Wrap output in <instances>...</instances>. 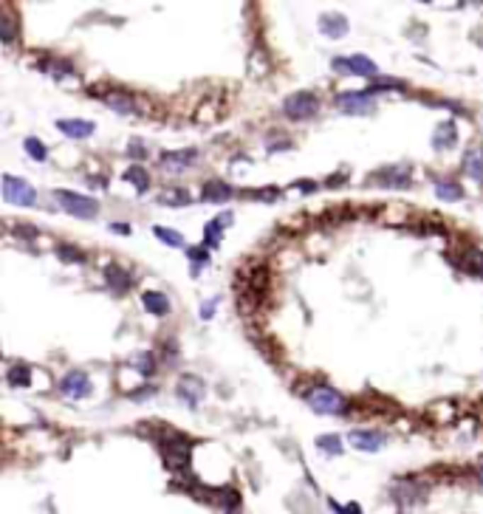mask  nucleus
I'll return each mask as SVG.
<instances>
[{
  "label": "nucleus",
  "mask_w": 483,
  "mask_h": 514,
  "mask_svg": "<svg viewBox=\"0 0 483 514\" xmlns=\"http://www.w3.org/2000/svg\"><path fill=\"white\" fill-rule=\"evenodd\" d=\"M455 142H458V127H455V122H441V125L436 127V133H433V147H436V150H450V147H455Z\"/></svg>",
  "instance_id": "nucleus-15"
},
{
  "label": "nucleus",
  "mask_w": 483,
  "mask_h": 514,
  "mask_svg": "<svg viewBox=\"0 0 483 514\" xmlns=\"http://www.w3.org/2000/svg\"><path fill=\"white\" fill-rule=\"evenodd\" d=\"M57 257H59L62 263H85V255H82L76 246H65V244L57 246Z\"/></svg>",
  "instance_id": "nucleus-32"
},
{
  "label": "nucleus",
  "mask_w": 483,
  "mask_h": 514,
  "mask_svg": "<svg viewBox=\"0 0 483 514\" xmlns=\"http://www.w3.org/2000/svg\"><path fill=\"white\" fill-rule=\"evenodd\" d=\"M190 263H193V274H201V268H207V263H210V252L204 246H193L190 249Z\"/></svg>",
  "instance_id": "nucleus-30"
},
{
  "label": "nucleus",
  "mask_w": 483,
  "mask_h": 514,
  "mask_svg": "<svg viewBox=\"0 0 483 514\" xmlns=\"http://www.w3.org/2000/svg\"><path fill=\"white\" fill-rule=\"evenodd\" d=\"M54 198L68 215L82 218V221H88V218H93L99 212L96 198H88V195H79V193H71V190H54Z\"/></svg>",
  "instance_id": "nucleus-2"
},
{
  "label": "nucleus",
  "mask_w": 483,
  "mask_h": 514,
  "mask_svg": "<svg viewBox=\"0 0 483 514\" xmlns=\"http://www.w3.org/2000/svg\"><path fill=\"white\" fill-rule=\"evenodd\" d=\"M159 447H161L164 464H167L170 469H187L193 444H190L184 435H176V433H170V438H161V441H159Z\"/></svg>",
  "instance_id": "nucleus-3"
},
{
  "label": "nucleus",
  "mask_w": 483,
  "mask_h": 514,
  "mask_svg": "<svg viewBox=\"0 0 483 514\" xmlns=\"http://www.w3.org/2000/svg\"><path fill=\"white\" fill-rule=\"evenodd\" d=\"M14 34H17V28H14L11 11H8V8H3V14H0V37H3V42H11V40H14Z\"/></svg>",
  "instance_id": "nucleus-31"
},
{
  "label": "nucleus",
  "mask_w": 483,
  "mask_h": 514,
  "mask_svg": "<svg viewBox=\"0 0 483 514\" xmlns=\"http://www.w3.org/2000/svg\"><path fill=\"white\" fill-rule=\"evenodd\" d=\"M153 235H156L161 244L173 246V249H181V246H184V235H181V232H176V229H167V227H153Z\"/></svg>",
  "instance_id": "nucleus-25"
},
{
  "label": "nucleus",
  "mask_w": 483,
  "mask_h": 514,
  "mask_svg": "<svg viewBox=\"0 0 483 514\" xmlns=\"http://www.w3.org/2000/svg\"><path fill=\"white\" fill-rule=\"evenodd\" d=\"M133 365L142 370V376H153V370H156V365H153V353H139V356L133 359Z\"/></svg>",
  "instance_id": "nucleus-33"
},
{
  "label": "nucleus",
  "mask_w": 483,
  "mask_h": 514,
  "mask_svg": "<svg viewBox=\"0 0 483 514\" xmlns=\"http://www.w3.org/2000/svg\"><path fill=\"white\" fill-rule=\"evenodd\" d=\"M235 193L227 181H207L204 190H201V198L210 201V204H221V201H229Z\"/></svg>",
  "instance_id": "nucleus-17"
},
{
  "label": "nucleus",
  "mask_w": 483,
  "mask_h": 514,
  "mask_svg": "<svg viewBox=\"0 0 483 514\" xmlns=\"http://www.w3.org/2000/svg\"><path fill=\"white\" fill-rule=\"evenodd\" d=\"M336 108L353 116H368L376 110V96L370 91H345L336 93Z\"/></svg>",
  "instance_id": "nucleus-6"
},
{
  "label": "nucleus",
  "mask_w": 483,
  "mask_h": 514,
  "mask_svg": "<svg viewBox=\"0 0 483 514\" xmlns=\"http://www.w3.org/2000/svg\"><path fill=\"white\" fill-rule=\"evenodd\" d=\"M436 195L441 201H461L464 198V190L455 181H436Z\"/></svg>",
  "instance_id": "nucleus-21"
},
{
  "label": "nucleus",
  "mask_w": 483,
  "mask_h": 514,
  "mask_svg": "<svg viewBox=\"0 0 483 514\" xmlns=\"http://www.w3.org/2000/svg\"><path fill=\"white\" fill-rule=\"evenodd\" d=\"M57 130L65 133L68 139H88V136H93L96 125L88 122V119H59L57 122Z\"/></svg>",
  "instance_id": "nucleus-12"
},
{
  "label": "nucleus",
  "mask_w": 483,
  "mask_h": 514,
  "mask_svg": "<svg viewBox=\"0 0 483 514\" xmlns=\"http://www.w3.org/2000/svg\"><path fill=\"white\" fill-rule=\"evenodd\" d=\"M317 447H319L325 455H339V452H342V438H339V435H319V438H317Z\"/></svg>",
  "instance_id": "nucleus-27"
},
{
  "label": "nucleus",
  "mask_w": 483,
  "mask_h": 514,
  "mask_svg": "<svg viewBox=\"0 0 483 514\" xmlns=\"http://www.w3.org/2000/svg\"><path fill=\"white\" fill-rule=\"evenodd\" d=\"M42 71H48L51 76L62 79V76H68L74 68H71V62H65V59H48V62H42Z\"/></svg>",
  "instance_id": "nucleus-28"
},
{
  "label": "nucleus",
  "mask_w": 483,
  "mask_h": 514,
  "mask_svg": "<svg viewBox=\"0 0 483 514\" xmlns=\"http://www.w3.org/2000/svg\"><path fill=\"white\" fill-rule=\"evenodd\" d=\"M334 68L336 71H345V74H356V76H376L379 74L376 62L368 59V57H362V54H353L348 59H334Z\"/></svg>",
  "instance_id": "nucleus-10"
},
{
  "label": "nucleus",
  "mask_w": 483,
  "mask_h": 514,
  "mask_svg": "<svg viewBox=\"0 0 483 514\" xmlns=\"http://www.w3.org/2000/svg\"><path fill=\"white\" fill-rule=\"evenodd\" d=\"M8 384L11 387H25L28 382H31V367H25V365H14L11 370H8Z\"/></svg>",
  "instance_id": "nucleus-26"
},
{
  "label": "nucleus",
  "mask_w": 483,
  "mask_h": 514,
  "mask_svg": "<svg viewBox=\"0 0 483 514\" xmlns=\"http://www.w3.org/2000/svg\"><path fill=\"white\" fill-rule=\"evenodd\" d=\"M305 401H308V407H311V410H317V413H322V416H339V413H345V410H348L345 396H342L339 390L328 387V384H319V387L308 390Z\"/></svg>",
  "instance_id": "nucleus-1"
},
{
  "label": "nucleus",
  "mask_w": 483,
  "mask_h": 514,
  "mask_svg": "<svg viewBox=\"0 0 483 514\" xmlns=\"http://www.w3.org/2000/svg\"><path fill=\"white\" fill-rule=\"evenodd\" d=\"M23 147H25V153L34 159V161H45L48 159V150L42 147V142L40 139H34V136H28L25 142H23Z\"/></svg>",
  "instance_id": "nucleus-29"
},
{
  "label": "nucleus",
  "mask_w": 483,
  "mask_h": 514,
  "mask_svg": "<svg viewBox=\"0 0 483 514\" xmlns=\"http://www.w3.org/2000/svg\"><path fill=\"white\" fill-rule=\"evenodd\" d=\"M178 399H184L190 407H195L201 399H204V393H207V384L198 379V376H193V373H187V376H181L178 379Z\"/></svg>",
  "instance_id": "nucleus-11"
},
{
  "label": "nucleus",
  "mask_w": 483,
  "mask_h": 514,
  "mask_svg": "<svg viewBox=\"0 0 483 514\" xmlns=\"http://www.w3.org/2000/svg\"><path fill=\"white\" fill-rule=\"evenodd\" d=\"M212 314H215V299H210V302L201 305V316H204V319H210Z\"/></svg>",
  "instance_id": "nucleus-35"
},
{
  "label": "nucleus",
  "mask_w": 483,
  "mask_h": 514,
  "mask_svg": "<svg viewBox=\"0 0 483 514\" xmlns=\"http://www.w3.org/2000/svg\"><path fill=\"white\" fill-rule=\"evenodd\" d=\"M193 198L187 195V190H164L161 195H159V204H164V207H187Z\"/></svg>",
  "instance_id": "nucleus-22"
},
{
  "label": "nucleus",
  "mask_w": 483,
  "mask_h": 514,
  "mask_svg": "<svg viewBox=\"0 0 483 514\" xmlns=\"http://www.w3.org/2000/svg\"><path fill=\"white\" fill-rule=\"evenodd\" d=\"M319 28H322L325 37L336 40V37H345L348 34V20L342 14H336V11H328V14L319 17Z\"/></svg>",
  "instance_id": "nucleus-13"
},
{
  "label": "nucleus",
  "mask_w": 483,
  "mask_h": 514,
  "mask_svg": "<svg viewBox=\"0 0 483 514\" xmlns=\"http://www.w3.org/2000/svg\"><path fill=\"white\" fill-rule=\"evenodd\" d=\"M59 393L68 399H85L91 393V379L82 370H71L59 379Z\"/></svg>",
  "instance_id": "nucleus-9"
},
{
  "label": "nucleus",
  "mask_w": 483,
  "mask_h": 514,
  "mask_svg": "<svg viewBox=\"0 0 483 514\" xmlns=\"http://www.w3.org/2000/svg\"><path fill=\"white\" fill-rule=\"evenodd\" d=\"M348 441H351V447L359 450V452H379V450L385 447V435H382L379 430H368V427L351 430V433H348Z\"/></svg>",
  "instance_id": "nucleus-8"
},
{
  "label": "nucleus",
  "mask_w": 483,
  "mask_h": 514,
  "mask_svg": "<svg viewBox=\"0 0 483 514\" xmlns=\"http://www.w3.org/2000/svg\"><path fill=\"white\" fill-rule=\"evenodd\" d=\"M348 509H351V514H362V512H359V506H356V503H351Z\"/></svg>",
  "instance_id": "nucleus-36"
},
{
  "label": "nucleus",
  "mask_w": 483,
  "mask_h": 514,
  "mask_svg": "<svg viewBox=\"0 0 483 514\" xmlns=\"http://www.w3.org/2000/svg\"><path fill=\"white\" fill-rule=\"evenodd\" d=\"M3 201L11 204V207H34L37 201V193L28 181L17 178V176H3Z\"/></svg>",
  "instance_id": "nucleus-4"
},
{
  "label": "nucleus",
  "mask_w": 483,
  "mask_h": 514,
  "mask_svg": "<svg viewBox=\"0 0 483 514\" xmlns=\"http://www.w3.org/2000/svg\"><path fill=\"white\" fill-rule=\"evenodd\" d=\"M319 110V99L311 93V91H297L291 93L285 102H283V113L294 122H302V119H311L314 113Z\"/></svg>",
  "instance_id": "nucleus-5"
},
{
  "label": "nucleus",
  "mask_w": 483,
  "mask_h": 514,
  "mask_svg": "<svg viewBox=\"0 0 483 514\" xmlns=\"http://www.w3.org/2000/svg\"><path fill=\"white\" fill-rule=\"evenodd\" d=\"M464 173L475 184H483V147H470L464 153Z\"/></svg>",
  "instance_id": "nucleus-16"
},
{
  "label": "nucleus",
  "mask_w": 483,
  "mask_h": 514,
  "mask_svg": "<svg viewBox=\"0 0 483 514\" xmlns=\"http://www.w3.org/2000/svg\"><path fill=\"white\" fill-rule=\"evenodd\" d=\"M195 159H198V150H170V153H161V159H159V167H161L164 173L176 176V173H184V170H190Z\"/></svg>",
  "instance_id": "nucleus-7"
},
{
  "label": "nucleus",
  "mask_w": 483,
  "mask_h": 514,
  "mask_svg": "<svg viewBox=\"0 0 483 514\" xmlns=\"http://www.w3.org/2000/svg\"><path fill=\"white\" fill-rule=\"evenodd\" d=\"M144 142H130V156H139V159H144Z\"/></svg>",
  "instance_id": "nucleus-34"
},
{
  "label": "nucleus",
  "mask_w": 483,
  "mask_h": 514,
  "mask_svg": "<svg viewBox=\"0 0 483 514\" xmlns=\"http://www.w3.org/2000/svg\"><path fill=\"white\" fill-rule=\"evenodd\" d=\"M142 305H144L150 314H156V316H167V314H170V299H167V294H161V291H144V294H142Z\"/></svg>",
  "instance_id": "nucleus-19"
},
{
  "label": "nucleus",
  "mask_w": 483,
  "mask_h": 514,
  "mask_svg": "<svg viewBox=\"0 0 483 514\" xmlns=\"http://www.w3.org/2000/svg\"><path fill=\"white\" fill-rule=\"evenodd\" d=\"M105 105H108V108H113V110H116V113H122V116L136 113V99H133L130 93H122V91H110V93L105 96Z\"/></svg>",
  "instance_id": "nucleus-18"
},
{
  "label": "nucleus",
  "mask_w": 483,
  "mask_h": 514,
  "mask_svg": "<svg viewBox=\"0 0 483 514\" xmlns=\"http://www.w3.org/2000/svg\"><path fill=\"white\" fill-rule=\"evenodd\" d=\"M125 178L136 187V193H147V187H150V176H147V170H144V167H139V164H136V167H130V170L125 173Z\"/></svg>",
  "instance_id": "nucleus-24"
},
{
  "label": "nucleus",
  "mask_w": 483,
  "mask_h": 514,
  "mask_svg": "<svg viewBox=\"0 0 483 514\" xmlns=\"http://www.w3.org/2000/svg\"><path fill=\"white\" fill-rule=\"evenodd\" d=\"M232 221H235V218H232V212H224V215H218L215 221H210V224L204 227V241H207V246H212V249H215V246L221 244L224 229H227V227H232Z\"/></svg>",
  "instance_id": "nucleus-14"
},
{
  "label": "nucleus",
  "mask_w": 483,
  "mask_h": 514,
  "mask_svg": "<svg viewBox=\"0 0 483 514\" xmlns=\"http://www.w3.org/2000/svg\"><path fill=\"white\" fill-rule=\"evenodd\" d=\"M108 280H110V288H116L119 294L122 291H127L130 288V274L125 271V268H119V265H108Z\"/></svg>",
  "instance_id": "nucleus-23"
},
{
  "label": "nucleus",
  "mask_w": 483,
  "mask_h": 514,
  "mask_svg": "<svg viewBox=\"0 0 483 514\" xmlns=\"http://www.w3.org/2000/svg\"><path fill=\"white\" fill-rule=\"evenodd\" d=\"M458 263H461L470 274L483 277V252H478V249H464V255L458 257Z\"/></svg>",
  "instance_id": "nucleus-20"
},
{
  "label": "nucleus",
  "mask_w": 483,
  "mask_h": 514,
  "mask_svg": "<svg viewBox=\"0 0 483 514\" xmlns=\"http://www.w3.org/2000/svg\"><path fill=\"white\" fill-rule=\"evenodd\" d=\"M478 481H481V486H483V467L478 469Z\"/></svg>",
  "instance_id": "nucleus-37"
}]
</instances>
